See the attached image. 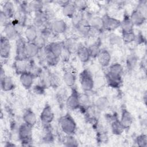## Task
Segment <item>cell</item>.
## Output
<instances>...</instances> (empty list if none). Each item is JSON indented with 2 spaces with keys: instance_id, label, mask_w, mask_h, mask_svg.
I'll return each instance as SVG.
<instances>
[{
  "instance_id": "1",
  "label": "cell",
  "mask_w": 147,
  "mask_h": 147,
  "mask_svg": "<svg viewBox=\"0 0 147 147\" xmlns=\"http://www.w3.org/2000/svg\"><path fill=\"white\" fill-rule=\"evenodd\" d=\"M59 123L60 129L66 135H73L76 131V123L69 114H66L61 117L59 120Z\"/></svg>"
},
{
  "instance_id": "2",
  "label": "cell",
  "mask_w": 147,
  "mask_h": 147,
  "mask_svg": "<svg viewBox=\"0 0 147 147\" xmlns=\"http://www.w3.org/2000/svg\"><path fill=\"white\" fill-rule=\"evenodd\" d=\"M32 127L25 123H22L18 128V136L22 146L32 145Z\"/></svg>"
},
{
  "instance_id": "3",
  "label": "cell",
  "mask_w": 147,
  "mask_h": 147,
  "mask_svg": "<svg viewBox=\"0 0 147 147\" xmlns=\"http://www.w3.org/2000/svg\"><path fill=\"white\" fill-rule=\"evenodd\" d=\"M80 84L84 92H88L92 90L95 82L91 72L88 69H83L79 75Z\"/></svg>"
},
{
  "instance_id": "4",
  "label": "cell",
  "mask_w": 147,
  "mask_h": 147,
  "mask_svg": "<svg viewBox=\"0 0 147 147\" xmlns=\"http://www.w3.org/2000/svg\"><path fill=\"white\" fill-rule=\"evenodd\" d=\"M79 95L80 94L78 92L77 89L75 87H72L71 92L68 96L65 101V105L69 109L75 110L79 109Z\"/></svg>"
},
{
  "instance_id": "5",
  "label": "cell",
  "mask_w": 147,
  "mask_h": 147,
  "mask_svg": "<svg viewBox=\"0 0 147 147\" xmlns=\"http://www.w3.org/2000/svg\"><path fill=\"white\" fill-rule=\"evenodd\" d=\"M26 41L23 37L19 36L16 41V57L15 60H25L28 59L25 53Z\"/></svg>"
},
{
  "instance_id": "6",
  "label": "cell",
  "mask_w": 147,
  "mask_h": 147,
  "mask_svg": "<svg viewBox=\"0 0 147 147\" xmlns=\"http://www.w3.org/2000/svg\"><path fill=\"white\" fill-rule=\"evenodd\" d=\"M102 17L103 30L112 32L120 28L121 21L108 14H105Z\"/></svg>"
},
{
  "instance_id": "7",
  "label": "cell",
  "mask_w": 147,
  "mask_h": 147,
  "mask_svg": "<svg viewBox=\"0 0 147 147\" xmlns=\"http://www.w3.org/2000/svg\"><path fill=\"white\" fill-rule=\"evenodd\" d=\"M54 118L55 115L51 106L48 104H46L40 115V119L41 121L42 124H51Z\"/></svg>"
},
{
  "instance_id": "8",
  "label": "cell",
  "mask_w": 147,
  "mask_h": 147,
  "mask_svg": "<svg viewBox=\"0 0 147 147\" xmlns=\"http://www.w3.org/2000/svg\"><path fill=\"white\" fill-rule=\"evenodd\" d=\"M11 52V44L9 40L5 36H1L0 39V55L4 60L7 59Z\"/></svg>"
},
{
  "instance_id": "9",
  "label": "cell",
  "mask_w": 147,
  "mask_h": 147,
  "mask_svg": "<svg viewBox=\"0 0 147 147\" xmlns=\"http://www.w3.org/2000/svg\"><path fill=\"white\" fill-rule=\"evenodd\" d=\"M32 59H27L25 60H15L13 63V67L17 74L21 75L25 72H28L30 67L32 63Z\"/></svg>"
},
{
  "instance_id": "10",
  "label": "cell",
  "mask_w": 147,
  "mask_h": 147,
  "mask_svg": "<svg viewBox=\"0 0 147 147\" xmlns=\"http://www.w3.org/2000/svg\"><path fill=\"white\" fill-rule=\"evenodd\" d=\"M51 29L53 33L62 34L67 29L66 22L61 19H55L49 24Z\"/></svg>"
},
{
  "instance_id": "11",
  "label": "cell",
  "mask_w": 147,
  "mask_h": 147,
  "mask_svg": "<svg viewBox=\"0 0 147 147\" xmlns=\"http://www.w3.org/2000/svg\"><path fill=\"white\" fill-rule=\"evenodd\" d=\"M146 14L136 8L131 12L129 17L134 26H140L145 22L146 18Z\"/></svg>"
},
{
  "instance_id": "12",
  "label": "cell",
  "mask_w": 147,
  "mask_h": 147,
  "mask_svg": "<svg viewBox=\"0 0 147 147\" xmlns=\"http://www.w3.org/2000/svg\"><path fill=\"white\" fill-rule=\"evenodd\" d=\"M106 80L108 85L114 88H119L122 83V76H119L107 72L106 76Z\"/></svg>"
},
{
  "instance_id": "13",
  "label": "cell",
  "mask_w": 147,
  "mask_h": 147,
  "mask_svg": "<svg viewBox=\"0 0 147 147\" xmlns=\"http://www.w3.org/2000/svg\"><path fill=\"white\" fill-rule=\"evenodd\" d=\"M33 23V25L36 26L38 29H40L45 26L49 23L46 18V16L44 12V10L34 13Z\"/></svg>"
},
{
  "instance_id": "14",
  "label": "cell",
  "mask_w": 147,
  "mask_h": 147,
  "mask_svg": "<svg viewBox=\"0 0 147 147\" xmlns=\"http://www.w3.org/2000/svg\"><path fill=\"white\" fill-rule=\"evenodd\" d=\"M3 32L4 36L10 40L17 39L20 36L13 22L9 21L4 26Z\"/></svg>"
},
{
  "instance_id": "15",
  "label": "cell",
  "mask_w": 147,
  "mask_h": 147,
  "mask_svg": "<svg viewBox=\"0 0 147 147\" xmlns=\"http://www.w3.org/2000/svg\"><path fill=\"white\" fill-rule=\"evenodd\" d=\"M62 13L63 15L66 17L72 19L77 13V10L74 2H64L62 5Z\"/></svg>"
},
{
  "instance_id": "16",
  "label": "cell",
  "mask_w": 147,
  "mask_h": 147,
  "mask_svg": "<svg viewBox=\"0 0 147 147\" xmlns=\"http://www.w3.org/2000/svg\"><path fill=\"white\" fill-rule=\"evenodd\" d=\"M96 58L99 64L102 67H107L110 65L111 56L109 51L106 49H101Z\"/></svg>"
},
{
  "instance_id": "17",
  "label": "cell",
  "mask_w": 147,
  "mask_h": 147,
  "mask_svg": "<svg viewBox=\"0 0 147 147\" xmlns=\"http://www.w3.org/2000/svg\"><path fill=\"white\" fill-rule=\"evenodd\" d=\"M24 33L26 41L33 42L38 34V29L33 25H29L25 28Z\"/></svg>"
},
{
  "instance_id": "18",
  "label": "cell",
  "mask_w": 147,
  "mask_h": 147,
  "mask_svg": "<svg viewBox=\"0 0 147 147\" xmlns=\"http://www.w3.org/2000/svg\"><path fill=\"white\" fill-rule=\"evenodd\" d=\"M119 121L125 129H128L130 128L133 122V117L131 114L127 109H123L122 110Z\"/></svg>"
},
{
  "instance_id": "19",
  "label": "cell",
  "mask_w": 147,
  "mask_h": 147,
  "mask_svg": "<svg viewBox=\"0 0 147 147\" xmlns=\"http://www.w3.org/2000/svg\"><path fill=\"white\" fill-rule=\"evenodd\" d=\"M24 122L33 127L37 122V117L34 111L30 108L25 110L22 115Z\"/></svg>"
},
{
  "instance_id": "20",
  "label": "cell",
  "mask_w": 147,
  "mask_h": 147,
  "mask_svg": "<svg viewBox=\"0 0 147 147\" xmlns=\"http://www.w3.org/2000/svg\"><path fill=\"white\" fill-rule=\"evenodd\" d=\"M1 88L5 92L12 91L16 87V84L13 79L9 76L5 75L1 78Z\"/></svg>"
},
{
  "instance_id": "21",
  "label": "cell",
  "mask_w": 147,
  "mask_h": 147,
  "mask_svg": "<svg viewBox=\"0 0 147 147\" xmlns=\"http://www.w3.org/2000/svg\"><path fill=\"white\" fill-rule=\"evenodd\" d=\"M79 109L82 113H86L87 109L92 106V102L90 96L87 92L80 94L79 95Z\"/></svg>"
},
{
  "instance_id": "22",
  "label": "cell",
  "mask_w": 147,
  "mask_h": 147,
  "mask_svg": "<svg viewBox=\"0 0 147 147\" xmlns=\"http://www.w3.org/2000/svg\"><path fill=\"white\" fill-rule=\"evenodd\" d=\"M64 47L71 53H76L80 44L77 40L74 38H67L65 41H63Z\"/></svg>"
},
{
  "instance_id": "23",
  "label": "cell",
  "mask_w": 147,
  "mask_h": 147,
  "mask_svg": "<svg viewBox=\"0 0 147 147\" xmlns=\"http://www.w3.org/2000/svg\"><path fill=\"white\" fill-rule=\"evenodd\" d=\"M76 54L79 60L83 63H87L91 58L87 47L82 44H81L79 47L76 52Z\"/></svg>"
},
{
  "instance_id": "24",
  "label": "cell",
  "mask_w": 147,
  "mask_h": 147,
  "mask_svg": "<svg viewBox=\"0 0 147 147\" xmlns=\"http://www.w3.org/2000/svg\"><path fill=\"white\" fill-rule=\"evenodd\" d=\"M45 48L54 55L60 57L64 48V44L63 42H51Z\"/></svg>"
},
{
  "instance_id": "25",
  "label": "cell",
  "mask_w": 147,
  "mask_h": 147,
  "mask_svg": "<svg viewBox=\"0 0 147 147\" xmlns=\"http://www.w3.org/2000/svg\"><path fill=\"white\" fill-rule=\"evenodd\" d=\"M34 77L29 72H25L20 75V81L25 89L30 88L34 83Z\"/></svg>"
},
{
  "instance_id": "26",
  "label": "cell",
  "mask_w": 147,
  "mask_h": 147,
  "mask_svg": "<svg viewBox=\"0 0 147 147\" xmlns=\"http://www.w3.org/2000/svg\"><path fill=\"white\" fill-rule=\"evenodd\" d=\"M110 106V101L109 99L105 96L98 98L94 103V107L99 111H103L107 110Z\"/></svg>"
},
{
  "instance_id": "27",
  "label": "cell",
  "mask_w": 147,
  "mask_h": 147,
  "mask_svg": "<svg viewBox=\"0 0 147 147\" xmlns=\"http://www.w3.org/2000/svg\"><path fill=\"white\" fill-rule=\"evenodd\" d=\"M62 79L67 87L72 88L74 87L76 83V76L74 72L71 71H66L64 72Z\"/></svg>"
},
{
  "instance_id": "28",
  "label": "cell",
  "mask_w": 147,
  "mask_h": 147,
  "mask_svg": "<svg viewBox=\"0 0 147 147\" xmlns=\"http://www.w3.org/2000/svg\"><path fill=\"white\" fill-rule=\"evenodd\" d=\"M40 51V50L34 42H26L25 45V53L28 59H32L38 56Z\"/></svg>"
},
{
  "instance_id": "29",
  "label": "cell",
  "mask_w": 147,
  "mask_h": 147,
  "mask_svg": "<svg viewBox=\"0 0 147 147\" xmlns=\"http://www.w3.org/2000/svg\"><path fill=\"white\" fill-rule=\"evenodd\" d=\"M134 25L130 19L129 15L125 14L122 21H121L120 28L121 29L122 33L134 32Z\"/></svg>"
},
{
  "instance_id": "30",
  "label": "cell",
  "mask_w": 147,
  "mask_h": 147,
  "mask_svg": "<svg viewBox=\"0 0 147 147\" xmlns=\"http://www.w3.org/2000/svg\"><path fill=\"white\" fill-rule=\"evenodd\" d=\"M138 57L134 53H130L127 57L126 60V67L128 72L133 71L136 68L138 63Z\"/></svg>"
},
{
  "instance_id": "31",
  "label": "cell",
  "mask_w": 147,
  "mask_h": 147,
  "mask_svg": "<svg viewBox=\"0 0 147 147\" xmlns=\"http://www.w3.org/2000/svg\"><path fill=\"white\" fill-rule=\"evenodd\" d=\"M110 127L112 133L117 136L122 134L125 130L121 124L119 119H118L117 118H115L111 122H110Z\"/></svg>"
},
{
  "instance_id": "32",
  "label": "cell",
  "mask_w": 147,
  "mask_h": 147,
  "mask_svg": "<svg viewBox=\"0 0 147 147\" xmlns=\"http://www.w3.org/2000/svg\"><path fill=\"white\" fill-rule=\"evenodd\" d=\"M1 11L10 20L14 16V7L13 3L11 1H6L2 6Z\"/></svg>"
},
{
  "instance_id": "33",
  "label": "cell",
  "mask_w": 147,
  "mask_h": 147,
  "mask_svg": "<svg viewBox=\"0 0 147 147\" xmlns=\"http://www.w3.org/2000/svg\"><path fill=\"white\" fill-rule=\"evenodd\" d=\"M100 44V41L99 40H98L97 41L91 44L88 47H87L91 58L97 57L101 50Z\"/></svg>"
},
{
  "instance_id": "34",
  "label": "cell",
  "mask_w": 147,
  "mask_h": 147,
  "mask_svg": "<svg viewBox=\"0 0 147 147\" xmlns=\"http://www.w3.org/2000/svg\"><path fill=\"white\" fill-rule=\"evenodd\" d=\"M44 3L41 1H32L28 2V9L29 12H37L43 10Z\"/></svg>"
},
{
  "instance_id": "35",
  "label": "cell",
  "mask_w": 147,
  "mask_h": 147,
  "mask_svg": "<svg viewBox=\"0 0 147 147\" xmlns=\"http://www.w3.org/2000/svg\"><path fill=\"white\" fill-rule=\"evenodd\" d=\"M69 95L68 91L65 88H60L56 94V99L59 104L65 103V101Z\"/></svg>"
},
{
  "instance_id": "36",
  "label": "cell",
  "mask_w": 147,
  "mask_h": 147,
  "mask_svg": "<svg viewBox=\"0 0 147 147\" xmlns=\"http://www.w3.org/2000/svg\"><path fill=\"white\" fill-rule=\"evenodd\" d=\"M108 72L115 75L122 76L123 73V68L120 63H114L109 65Z\"/></svg>"
},
{
  "instance_id": "37",
  "label": "cell",
  "mask_w": 147,
  "mask_h": 147,
  "mask_svg": "<svg viewBox=\"0 0 147 147\" xmlns=\"http://www.w3.org/2000/svg\"><path fill=\"white\" fill-rule=\"evenodd\" d=\"M50 87L53 88L59 87L61 83V79L60 76L56 73L49 72Z\"/></svg>"
},
{
  "instance_id": "38",
  "label": "cell",
  "mask_w": 147,
  "mask_h": 147,
  "mask_svg": "<svg viewBox=\"0 0 147 147\" xmlns=\"http://www.w3.org/2000/svg\"><path fill=\"white\" fill-rule=\"evenodd\" d=\"M109 41L110 45H115V46H119L121 45L123 41L121 36H119L115 33L111 32L109 35Z\"/></svg>"
},
{
  "instance_id": "39",
  "label": "cell",
  "mask_w": 147,
  "mask_h": 147,
  "mask_svg": "<svg viewBox=\"0 0 147 147\" xmlns=\"http://www.w3.org/2000/svg\"><path fill=\"white\" fill-rule=\"evenodd\" d=\"M43 72L44 71L42 69L41 67L37 65L33 61L30 67L28 72H29L31 75H32L34 77V78H40V76L43 73Z\"/></svg>"
},
{
  "instance_id": "40",
  "label": "cell",
  "mask_w": 147,
  "mask_h": 147,
  "mask_svg": "<svg viewBox=\"0 0 147 147\" xmlns=\"http://www.w3.org/2000/svg\"><path fill=\"white\" fill-rule=\"evenodd\" d=\"M63 145L65 146H78L79 143L73 135H66L63 140Z\"/></svg>"
},
{
  "instance_id": "41",
  "label": "cell",
  "mask_w": 147,
  "mask_h": 147,
  "mask_svg": "<svg viewBox=\"0 0 147 147\" xmlns=\"http://www.w3.org/2000/svg\"><path fill=\"white\" fill-rule=\"evenodd\" d=\"M136 33L134 32H126V33H122V41L125 44H130L135 40Z\"/></svg>"
},
{
  "instance_id": "42",
  "label": "cell",
  "mask_w": 147,
  "mask_h": 147,
  "mask_svg": "<svg viewBox=\"0 0 147 147\" xmlns=\"http://www.w3.org/2000/svg\"><path fill=\"white\" fill-rule=\"evenodd\" d=\"M47 41H48V40L47 38H45V37H44L43 36H42L40 34H38L37 37H36V40H34V41L33 42L39 48L40 50H42L47 45Z\"/></svg>"
},
{
  "instance_id": "43",
  "label": "cell",
  "mask_w": 147,
  "mask_h": 147,
  "mask_svg": "<svg viewBox=\"0 0 147 147\" xmlns=\"http://www.w3.org/2000/svg\"><path fill=\"white\" fill-rule=\"evenodd\" d=\"M73 2L76 7L77 11L84 12V11H86L88 7L87 2L86 1H83V0H78V1H73Z\"/></svg>"
},
{
  "instance_id": "44",
  "label": "cell",
  "mask_w": 147,
  "mask_h": 147,
  "mask_svg": "<svg viewBox=\"0 0 147 147\" xmlns=\"http://www.w3.org/2000/svg\"><path fill=\"white\" fill-rule=\"evenodd\" d=\"M136 143L137 146L146 147L147 146V136L145 134H141L136 138Z\"/></svg>"
},
{
  "instance_id": "45",
  "label": "cell",
  "mask_w": 147,
  "mask_h": 147,
  "mask_svg": "<svg viewBox=\"0 0 147 147\" xmlns=\"http://www.w3.org/2000/svg\"><path fill=\"white\" fill-rule=\"evenodd\" d=\"M44 12L45 13V15L46 16V18H47L48 21L49 23L56 19L55 18V13L52 9H49V8L45 9V10H44Z\"/></svg>"
},
{
  "instance_id": "46",
  "label": "cell",
  "mask_w": 147,
  "mask_h": 147,
  "mask_svg": "<svg viewBox=\"0 0 147 147\" xmlns=\"http://www.w3.org/2000/svg\"><path fill=\"white\" fill-rule=\"evenodd\" d=\"M108 139L107 133L103 130H99L97 133L98 141L100 143H106Z\"/></svg>"
},
{
  "instance_id": "47",
  "label": "cell",
  "mask_w": 147,
  "mask_h": 147,
  "mask_svg": "<svg viewBox=\"0 0 147 147\" xmlns=\"http://www.w3.org/2000/svg\"><path fill=\"white\" fill-rule=\"evenodd\" d=\"M45 88H44L42 86H41L40 83L38 84H36L33 86V92L38 95H42L45 92Z\"/></svg>"
},
{
  "instance_id": "48",
  "label": "cell",
  "mask_w": 147,
  "mask_h": 147,
  "mask_svg": "<svg viewBox=\"0 0 147 147\" xmlns=\"http://www.w3.org/2000/svg\"><path fill=\"white\" fill-rule=\"evenodd\" d=\"M71 53L64 47L63 50L61 53V55L60 56V59L63 60V61H67L69 60V56Z\"/></svg>"
},
{
  "instance_id": "49",
  "label": "cell",
  "mask_w": 147,
  "mask_h": 147,
  "mask_svg": "<svg viewBox=\"0 0 147 147\" xmlns=\"http://www.w3.org/2000/svg\"><path fill=\"white\" fill-rule=\"evenodd\" d=\"M134 42H136L137 44H141L145 42V38L142 33H138V34H136Z\"/></svg>"
},
{
  "instance_id": "50",
  "label": "cell",
  "mask_w": 147,
  "mask_h": 147,
  "mask_svg": "<svg viewBox=\"0 0 147 147\" xmlns=\"http://www.w3.org/2000/svg\"><path fill=\"white\" fill-rule=\"evenodd\" d=\"M9 18L5 16V14L1 11V14H0V21H1V24L2 26H5L7 23H8L9 21Z\"/></svg>"
},
{
  "instance_id": "51",
  "label": "cell",
  "mask_w": 147,
  "mask_h": 147,
  "mask_svg": "<svg viewBox=\"0 0 147 147\" xmlns=\"http://www.w3.org/2000/svg\"><path fill=\"white\" fill-rule=\"evenodd\" d=\"M5 146H16V145L14 144H12V142H7L6 144L5 145Z\"/></svg>"
}]
</instances>
